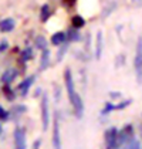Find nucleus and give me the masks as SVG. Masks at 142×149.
Segmentation results:
<instances>
[{"label": "nucleus", "mask_w": 142, "mask_h": 149, "mask_svg": "<svg viewBox=\"0 0 142 149\" xmlns=\"http://www.w3.org/2000/svg\"><path fill=\"white\" fill-rule=\"evenodd\" d=\"M134 67L136 71L138 80H142V37L138 38V44H136V53H135V60H134Z\"/></svg>", "instance_id": "obj_4"}, {"label": "nucleus", "mask_w": 142, "mask_h": 149, "mask_svg": "<svg viewBox=\"0 0 142 149\" xmlns=\"http://www.w3.org/2000/svg\"><path fill=\"white\" fill-rule=\"evenodd\" d=\"M48 17H50V7H48V4H44L41 7V20L46 22Z\"/></svg>", "instance_id": "obj_20"}, {"label": "nucleus", "mask_w": 142, "mask_h": 149, "mask_svg": "<svg viewBox=\"0 0 142 149\" xmlns=\"http://www.w3.org/2000/svg\"><path fill=\"white\" fill-rule=\"evenodd\" d=\"M16 77H17V71H16L14 68L6 70V71H4V74L1 75V82H4V84H10Z\"/></svg>", "instance_id": "obj_11"}, {"label": "nucleus", "mask_w": 142, "mask_h": 149, "mask_svg": "<svg viewBox=\"0 0 142 149\" xmlns=\"http://www.w3.org/2000/svg\"><path fill=\"white\" fill-rule=\"evenodd\" d=\"M4 95H6V98H9L10 101L14 100V94H13V91L10 90V87H4Z\"/></svg>", "instance_id": "obj_23"}, {"label": "nucleus", "mask_w": 142, "mask_h": 149, "mask_svg": "<svg viewBox=\"0 0 142 149\" xmlns=\"http://www.w3.org/2000/svg\"><path fill=\"white\" fill-rule=\"evenodd\" d=\"M65 38H67V36H65L64 31H57V33H54L51 36V43L54 46H61L65 41Z\"/></svg>", "instance_id": "obj_12"}, {"label": "nucleus", "mask_w": 142, "mask_h": 149, "mask_svg": "<svg viewBox=\"0 0 142 149\" xmlns=\"http://www.w3.org/2000/svg\"><path fill=\"white\" fill-rule=\"evenodd\" d=\"M36 47L37 48H40V50H46V47H47V41H46V38L44 37H37L36 38Z\"/></svg>", "instance_id": "obj_18"}, {"label": "nucleus", "mask_w": 142, "mask_h": 149, "mask_svg": "<svg viewBox=\"0 0 142 149\" xmlns=\"http://www.w3.org/2000/svg\"><path fill=\"white\" fill-rule=\"evenodd\" d=\"M112 111H115V104H112V102H106V104H105V107H104V109H102V115L109 114V112H112Z\"/></svg>", "instance_id": "obj_21"}, {"label": "nucleus", "mask_w": 142, "mask_h": 149, "mask_svg": "<svg viewBox=\"0 0 142 149\" xmlns=\"http://www.w3.org/2000/svg\"><path fill=\"white\" fill-rule=\"evenodd\" d=\"M84 26H85V20L81 16H74L72 17V27L74 29H81Z\"/></svg>", "instance_id": "obj_16"}, {"label": "nucleus", "mask_w": 142, "mask_h": 149, "mask_svg": "<svg viewBox=\"0 0 142 149\" xmlns=\"http://www.w3.org/2000/svg\"><path fill=\"white\" fill-rule=\"evenodd\" d=\"M38 146H40V141H36V142H34V146H33V148H34V149H38Z\"/></svg>", "instance_id": "obj_27"}, {"label": "nucleus", "mask_w": 142, "mask_h": 149, "mask_svg": "<svg viewBox=\"0 0 142 149\" xmlns=\"http://www.w3.org/2000/svg\"><path fill=\"white\" fill-rule=\"evenodd\" d=\"M64 82H65V90H67V95H68V100L70 102L74 101V97H75V87H74V80H72V74H71V70L67 68L64 71Z\"/></svg>", "instance_id": "obj_3"}, {"label": "nucleus", "mask_w": 142, "mask_h": 149, "mask_svg": "<svg viewBox=\"0 0 142 149\" xmlns=\"http://www.w3.org/2000/svg\"><path fill=\"white\" fill-rule=\"evenodd\" d=\"M14 145L16 149H26V134L23 128H16L14 129Z\"/></svg>", "instance_id": "obj_6"}, {"label": "nucleus", "mask_w": 142, "mask_h": 149, "mask_svg": "<svg viewBox=\"0 0 142 149\" xmlns=\"http://www.w3.org/2000/svg\"><path fill=\"white\" fill-rule=\"evenodd\" d=\"M7 46H9V44H7V41H3V43L0 44V53H1V51H4V50L7 48Z\"/></svg>", "instance_id": "obj_26"}, {"label": "nucleus", "mask_w": 142, "mask_h": 149, "mask_svg": "<svg viewBox=\"0 0 142 149\" xmlns=\"http://www.w3.org/2000/svg\"><path fill=\"white\" fill-rule=\"evenodd\" d=\"M0 134H1V125H0Z\"/></svg>", "instance_id": "obj_29"}, {"label": "nucleus", "mask_w": 142, "mask_h": 149, "mask_svg": "<svg viewBox=\"0 0 142 149\" xmlns=\"http://www.w3.org/2000/svg\"><path fill=\"white\" fill-rule=\"evenodd\" d=\"M101 56H102V31H98L95 38V58L100 60Z\"/></svg>", "instance_id": "obj_10"}, {"label": "nucleus", "mask_w": 142, "mask_h": 149, "mask_svg": "<svg viewBox=\"0 0 142 149\" xmlns=\"http://www.w3.org/2000/svg\"><path fill=\"white\" fill-rule=\"evenodd\" d=\"M129 104H131V100H127V101H122V102L117 104V105H115V111H119V109H124V108H127Z\"/></svg>", "instance_id": "obj_22"}, {"label": "nucleus", "mask_w": 142, "mask_h": 149, "mask_svg": "<svg viewBox=\"0 0 142 149\" xmlns=\"http://www.w3.org/2000/svg\"><path fill=\"white\" fill-rule=\"evenodd\" d=\"M65 36H67V38H68L70 41H78V40H80V34H78L77 29H74V27H72Z\"/></svg>", "instance_id": "obj_17"}, {"label": "nucleus", "mask_w": 142, "mask_h": 149, "mask_svg": "<svg viewBox=\"0 0 142 149\" xmlns=\"http://www.w3.org/2000/svg\"><path fill=\"white\" fill-rule=\"evenodd\" d=\"M50 64V51L47 48L43 50V54H41V61H40V68L41 70H46Z\"/></svg>", "instance_id": "obj_14"}, {"label": "nucleus", "mask_w": 142, "mask_h": 149, "mask_svg": "<svg viewBox=\"0 0 142 149\" xmlns=\"http://www.w3.org/2000/svg\"><path fill=\"white\" fill-rule=\"evenodd\" d=\"M131 139H134V126L128 124L125 125L121 131H118V145L119 148L124 146L127 142H129Z\"/></svg>", "instance_id": "obj_2"}, {"label": "nucleus", "mask_w": 142, "mask_h": 149, "mask_svg": "<svg viewBox=\"0 0 142 149\" xmlns=\"http://www.w3.org/2000/svg\"><path fill=\"white\" fill-rule=\"evenodd\" d=\"M41 122H43V131H47L48 124H50V111H48L47 94H43V98H41Z\"/></svg>", "instance_id": "obj_5"}, {"label": "nucleus", "mask_w": 142, "mask_h": 149, "mask_svg": "<svg viewBox=\"0 0 142 149\" xmlns=\"http://www.w3.org/2000/svg\"><path fill=\"white\" fill-rule=\"evenodd\" d=\"M53 148L61 149V135H60V122L58 118H54V126H53Z\"/></svg>", "instance_id": "obj_7"}, {"label": "nucleus", "mask_w": 142, "mask_h": 149, "mask_svg": "<svg viewBox=\"0 0 142 149\" xmlns=\"http://www.w3.org/2000/svg\"><path fill=\"white\" fill-rule=\"evenodd\" d=\"M105 146L106 149H119L118 145V129L115 126H111L105 131Z\"/></svg>", "instance_id": "obj_1"}, {"label": "nucleus", "mask_w": 142, "mask_h": 149, "mask_svg": "<svg viewBox=\"0 0 142 149\" xmlns=\"http://www.w3.org/2000/svg\"><path fill=\"white\" fill-rule=\"evenodd\" d=\"M14 29V20L13 19H4L3 22H0V30L3 33H9Z\"/></svg>", "instance_id": "obj_13"}, {"label": "nucleus", "mask_w": 142, "mask_h": 149, "mask_svg": "<svg viewBox=\"0 0 142 149\" xmlns=\"http://www.w3.org/2000/svg\"><path fill=\"white\" fill-rule=\"evenodd\" d=\"M22 58H23V61H29V60H31L33 58V50L29 47V48H26L23 50V53H22Z\"/></svg>", "instance_id": "obj_19"}, {"label": "nucleus", "mask_w": 142, "mask_h": 149, "mask_svg": "<svg viewBox=\"0 0 142 149\" xmlns=\"http://www.w3.org/2000/svg\"><path fill=\"white\" fill-rule=\"evenodd\" d=\"M33 82H34V75L27 77L23 82H20V84H19V91H20V94H22V95H26V94L29 92V90H30V87L33 85Z\"/></svg>", "instance_id": "obj_9"}, {"label": "nucleus", "mask_w": 142, "mask_h": 149, "mask_svg": "<svg viewBox=\"0 0 142 149\" xmlns=\"http://www.w3.org/2000/svg\"><path fill=\"white\" fill-rule=\"evenodd\" d=\"M75 0H64V3H68V4H72Z\"/></svg>", "instance_id": "obj_28"}, {"label": "nucleus", "mask_w": 142, "mask_h": 149, "mask_svg": "<svg viewBox=\"0 0 142 149\" xmlns=\"http://www.w3.org/2000/svg\"><path fill=\"white\" fill-rule=\"evenodd\" d=\"M67 51V46H64L61 50H60V53H58V61H61V58H63V54Z\"/></svg>", "instance_id": "obj_25"}, {"label": "nucleus", "mask_w": 142, "mask_h": 149, "mask_svg": "<svg viewBox=\"0 0 142 149\" xmlns=\"http://www.w3.org/2000/svg\"><path fill=\"white\" fill-rule=\"evenodd\" d=\"M122 149H141V143H139V141H136L135 138L134 139H131L129 142H127Z\"/></svg>", "instance_id": "obj_15"}, {"label": "nucleus", "mask_w": 142, "mask_h": 149, "mask_svg": "<svg viewBox=\"0 0 142 149\" xmlns=\"http://www.w3.org/2000/svg\"><path fill=\"white\" fill-rule=\"evenodd\" d=\"M119 149H121V148H119Z\"/></svg>", "instance_id": "obj_30"}, {"label": "nucleus", "mask_w": 142, "mask_h": 149, "mask_svg": "<svg viewBox=\"0 0 142 149\" xmlns=\"http://www.w3.org/2000/svg\"><path fill=\"white\" fill-rule=\"evenodd\" d=\"M7 118H9V112H7L3 107H0V119H1V121H6Z\"/></svg>", "instance_id": "obj_24"}, {"label": "nucleus", "mask_w": 142, "mask_h": 149, "mask_svg": "<svg viewBox=\"0 0 142 149\" xmlns=\"http://www.w3.org/2000/svg\"><path fill=\"white\" fill-rule=\"evenodd\" d=\"M71 105L74 107V112H75V115H77V118H81L83 114H84V104H83L81 97H80L78 94H75L74 101L71 102Z\"/></svg>", "instance_id": "obj_8"}]
</instances>
